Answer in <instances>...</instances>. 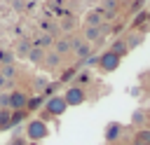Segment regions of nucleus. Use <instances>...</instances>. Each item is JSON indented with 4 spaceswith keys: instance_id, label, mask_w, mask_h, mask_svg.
Segmentation results:
<instances>
[{
    "instance_id": "1",
    "label": "nucleus",
    "mask_w": 150,
    "mask_h": 145,
    "mask_svg": "<svg viewBox=\"0 0 150 145\" xmlns=\"http://www.w3.org/2000/svg\"><path fill=\"white\" fill-rule=\"evenodd\" d=\"M23 129H26V140H42L49 136V126L42 119H30Z\"/></svg>"
},
{
    "instance_id": "20",
    "label": "nucleus",
    "mask_w": 150,
    "mask_h": 145,
    "mask_svg": "<svg viewBox=\"0 0 150 145\" xmlns=\"http://www.w3.org/2000/svg\"><path fill=\"white\" fill-rule=\"evenodd\" d=\"M75 26H77V19H75L73 14H66V16L61 19V30H68V33H70Z\"/></svg>"
},
{
    "instance_id": "10",
    "label": "nucleus",
    "mask_w": 150,
    "mask_h": 145,
    "mask_svg": "<svg viewBox=\"0 0 150 145\" xmlns=\"http://www.w3.org/2000/svg\"><path fill=\"white\" fill-rule=\"evenodd\" d=\"M30 49H33V42L23 37V40H19V42H16V47H14L12 51H14V56H16V58H28Z\"/></svg>"
},
{
    "instance_id": "27",
    "label": "nucleus",
    "mask_w": 150,
    "mask_h": 145,
    "mask_svg": "<svg viewBox=\"0 0 150 145\" xmlns=\"http://www.w3.org/2000/svg\"><path fill=\"white\" fill-rule=\"evenodd\" d=\"M89 80H91V75H89V70H84V72H77V75H75V82H77L75 87H82V84H87Z\"/></svg>"
},
{
    "instance_id": "18",
    "label": "nucleus",
    "mask_w": 150,
    "mask_h": 145,
    "mask_svg": "<svg viewBox=\"0 0 150 145\" xmlns=\"http://www.w3.org/2000/svg\"><path fill=\"white\" fill-rule=\"evenodd\" d=\"M45 105V98L42 96H30L28 98V105H26V112H35V110H40Z\"/></svg>"
},
{
    "instance_id": "32",
    "label": "nucleus",
    "mask_w": 150,
    "mask_h": 145,
    "mask_svg": "<svg viewBox=\"0 0 150 145\" xmlns=\"http://www.w3.org/2000/svg\"><path fill=\"white\" fill-rule=\"evenodd\" d=\"M54 91H56V84H49V87L45 89V94H42V96H49V98H52V96H54Z\"/></svg>"
},
{
    "instance_id": "15",
    "label": "nucleus",
    "mask_w": 150,
    "mask_h": 145,
    "mask_svg": "<svg viewBox=\"0 0 150 145\" xmlns=\"http://www.w3.org/2000/svg\"><path fill=\"white\" fill-rule=\"evenodd\" d=\"M134 145H150V129H138L134 136Z\"/></svg>"
},
{
    "instance_id": "11",
    "label": "nucleus",
    "mask_w": 150,
    "mask_h": 145,
    "mask_svg": "<svg viewBox=\"0 0 150 145\" xmlns=\"http://www.w3.org/2000/svg\"><path fill=\"white\" fill-rule=\"evenodd\" d=\"M103 23V12L101 9H91L84 14V26H101Z\"/></svg>"
},
{
    "instance_id": "9",
    "label": "nucleus",
    "mask_w": 150,
    "mask_h": 145,
    "mask_svg": "<svg viewBox=\"0 0 150 145\" xmlns=\"http://www.w3.org/2000/svg\"><path fill=\"white\" fill-rule=\"evenodd\" d=\"M122 136V124L120 122H108L105 124V131H103V138L108 140V143H112V140H117Z\"/></svg>"
},
{
    "instance_id": "12",
    "label": "nucleus",
    "mask_w": 150,
    "mask_h": 145,
    "mask_svg": "<svg viewBox=\"0 0 150 145\" xmlns=\"http://www.w3.org/2000/svg\"><path fill=\"white\" fill-rule=\"evenodd\" d=\"M54 40H56V37H52V35L42 33V35H40L38 40H33V47H35V49H42V51H45L47 47H54Z\"/></svg>"
},
{
    "instance_id": "29",
    "label": "nucleus",
    "mask_w": 150,
    "mask_h": 145,
    "mask_svg": "<svg viewBox=\"0 0 150 145\" xmlns=\"http://www.w3.org/2000/svg\"><path fill=\"white\" fill-rule=\"evenodd\" d=\"M145 21H148V14L145 12H138L136 19H134V28H141V23H145Z\"/></svg>"
},
{
    "instance_id": "7",
    "label": "nucleus",
    "mask_w": 150,
    "mask_h": 145,
    "mask_svg": "<svg viewBox=\"0 0 150 145\" xmlns=\"http://www.w3.org/2000/svg\"><path fill=\"white\" fill-rule=\"evenodd\" d=\"M73 42H75L73 54H75L80 61H87V58L91 56V44H89V42H84V40H82V35H75V37H73Z\"/></svg>"
},
{
    "instance_id": "21",
    "label": "nucleus",
    "mask_w": 150,
    "mask_h": 145,
    "mask_svg": "<svg viewBox=\"0 0 150 145\" xmlns=\"http://www.w3.org/2000/svg\"><path fill=\"white\" fill-rule=\"evenodd\" d=\"M0 75H2L5 80L14 82V77L19 75V70H16V65H2V68H0Z\"/></svg>"
},
{
    "instance_id": "6",
    "label": "nucleus",
    "mask_w": 150,
    "mask_h": 145,
    "mask_svg": "<svg viewBox=\"0 0 150 145\" xmlns=\"http://www.w3.org/2000/svg\"><path fill=\"white\" fill-rule=\"evenodd\" d=\"M26 105H28V94H26V91H21V89L9 91V110H12V112L26 110Z\"/></svg>"
},
{
    "instance_id": "24",
    "label": "nucleus",
    "mask_w": 150,
    "mask_h": 145,
    "mask_svg": "<svg viewBox=\"0 0 150 145\" xmlns=\"http://www.w3.org/2000/svg\"><path fill=\"white\" fill-rule=\"evenodd\" d=\"M9 119H12V110H0V131L9 129Z\"/></svg>"
},
{
    "instance_id": "17",
    "label": "nucleus",
    "mask_w": 150,
    "mask_h": 145,
    "mask_svg": "<svg viewBox=\"0 0 150 145\" xmlns=\"http://www.w3.org/2000/svg\"><path fill=\"white\" fill-rule=\"evenodd\" d=\"M14 61H16V56H14L12 49H0V68L2 65H14Z\"/></svg>"
},
{
    "instance_id": "4",
    "label": "nucleus",
    "mask_w": 150,
    "mask_h": 145,
    "mask_svg": "<svg viewBox=\"0 0 150 145\" xmlns=\"http://www.w3.org/2000/svg\"><path fill=\"white\" fill-rule=\"evenodd\" d=\"M63 101H66V105L68 108H75V105H82L84 101H87V91L82 89V87H68L66 89V94H63Z\"/></svg>"
},
{
    "instance_id": "23",
    "label": "nucleus",
    "mask_w": 150,
    "mask_h": 145,
    "mask_svg": "<svg viewBox=\"0 0 150 145\" xmlns=\"http://www.w3.org/2000/svg\"><path fill=\"white\" fill-rule=\"evenodd\" d=\"M45 54H47V51H42V49H35V47H33V49H30V54H28V61H30V63H42Z\"/></svg>"
},
{
    "instance_id": "14",
    "label": "nucleus",
    "mask_w": 150,
    "mask_h": 145,
    "mask_svg": "<svg viewBox=\"0 0 150 145\" xmlns=\"http://www.w3.org/2000/svg\"><path fill=\"white\" fill-rule=\"evenodd\" d=\"M47 87H49V80H47L45 75H40V77H35V80H33V91H35L38 96H42Z\"/></svg>"
},
{
    "instance_id": "19",
    "label": "nucleus",
    "mask_w": 150,
    "mask_h": 145,
    "mask_svg": "<svg viewBox=\"0 0 150 145\" xmlns=\"http://www.w3.org/2000/svg\"><path fill=\"white\" fill-rule=\"evenodd\" d=\"M42 63H45L47 68H56V65L61 63V56H59L56 51H49V54H45V58H42Z\"/></svg>"
},
{
    "instance_id": "5",
    "label": "nucleus",
    "mask_w": 150,
    "mask_h": 145,
    "mask_svg": "<svg viewBox=\"0 0 150 145\" xmlns=\"http://www.w3.org/2000/svg\"><path fill=\"white\" fill-rule=\"evenodd\" d=\"M120 63H122V58H120L117 54H112L110 49L98 56V68H101L103 72H115V70L120 68Z\"/></svg>"
},
{
    "instance_id": "8",
    "label": "nucleus",
    "mask_w": 150,
    "mask_h": 145,
    "mask_svg": "<svg viewBox=\"0 0 150 145\" xmlns=\"http://www.w3.org/2000/svg\"><path fill=\"white\" fill-rule=\"evenodd\" d=\"M73 47H75V42H73V37H56L54 40V51L59 54V56H63V54H70L73 51Z\"/></svg>"
},
{
    "instance_id": "31",
    "label": "nucleus",
    "mask_w": 150,
    "mask_h": 145,
    "mask_svg": "<svg viewBox=\"0 0 150 145\" xmlns=\"http://www.w3.org/2000/svg\"><path fill=\"white\" fill-rule=\"evenodd\" d=\"M7 145H28V140H26V138H19V136H14V138H12Z\"/></svg>"
},
{
    "instance_id": "34",
    "label": "nucleus",
    "mask_w": 150,
    "mask_h": 145,
    "mask_svg": "<svg viewBox=\"0 0 150 145\" xmlns=\"http://www.w3.org/2000/svg\"><path fill=\"white\" fill-rule=\"evenodd\" d=\"M84 63H87V65H96V63H98V56H94V54H91V56H89Z\"/></svg>"
},
{
    "instance_id": "30",
    "label": "nucleus",
    "mask_w": 150,
    "mask_h": 145,
    "mask_svg": "<svg viewBox=\"0 0 150 145\" xmlns=\"http://www.w3.org/2000/svg\"><path fill=\"white\" fill-rule=\"evenodd\" d=\"M12 87H14V82H9L0 75V91H12Z\"/></svg>"
},
{
    "instance_id": "2",
    "label": "nucleus",
    "mask_w": 150,
    "mask_h": 145,
    "mask_svg": "<svg viewBox=\"0 0 150 145\" xmlns=\"http://www.w3.org/2000/svg\"><path fill=\"white\" fill-rule=\"evenodd\" d=\"M110 33V26L108 23H101V26H84V33H82V40L84 42H101L105 35Z\"/></svg>"
},
{
    "instance_id": "26",
    "label": "nucleus",
    "mask_w": 150,
    "mask_h": 145,
    "mask_svg": "<svg viewBox=\"0 0 150 145\" xmlns=\"http://www.w3.org/2000/svg\"><path fill=\"white\" fill-rule=\"evenodd\" d=\"M75 75H77V70H75V68H68V70H66V72H63V75L59 77V82H61V84H66V82L75 80Z\"/></svg>"
},
{
    "instance_id": "13",
    "label": "nucleus",
    "mask_w": 150,
    "mask_h": 145,
    "mask_svg": "<svg viewBox=\"0 0 150 145\" xmlns=\"http://www.w3.org/2000/svg\"><path fill=\"white\" fill-rule=\"evenodd\" d=\"M124 42H127V49L131 51V49H136L141 42H143V33H138V30H134V33H129L127 37H124Z\"/></svg>"
},
{
    "instance_id": "25",
    "label": "nucleus",
    "mask_w": 150,
    "mask_h": 145,
    "mask_svg": "<svg viewBox=\"0 0 150 145\" xmlns=\"http://www.w3.org/2000/svg\"><path fill=\"white\" fill-rule=\"evenodd\" d=\"M26 115H28L26 110H16V112H12V119H9V126H16L19 122H23V119H26Z\"/></svg>"
},
{
    "instance_id": "28",
    "label": "nucleus",
    "mask_w": 150,
    "mask_h": 145,
    "mask_svg": "<svg viewBox=\"0 0 150 145\" xmlns=\"http://www.w3.org/2000/svg\"><path fill=\"white\" fill-rule=\"evenodd\" d=\"M143 122H145V112H143V110H136V112L131 115V124L138 126V124H143Z\"/></svg>"
},
{
    "instance_id": "35",
    "label": "nucleus",
    "mask_w": 150,
    "mask_h": 145,
    "mask_svg": "<svg viewBox=\"0 0 150 145\" xmlns=\"http://www.w3.org/2000/svg\"><path fill=\"white\" fill-rule=\"evenodd\" d=\"M117 2H122V0H117Z\"/></svg>"
},
{
    "instance_id": "22",
    "label": "nucleus",
    "mask_w": 150,
    "mask_h": 145,
    "mask_svg": "<svg viewBox=\"0 0 150 145\" xmlns=\"http://www.w3.org/2000/svg\"><path fill=\"white\" fill-rule=\"evenodd\" d=\"M42 30H45L47 35H52V37H56V35H59V26H56L54 21H49V19H47V21H42Z\"/></svg>"
},
{
    "instance_id": "3",
    "label": "nucleus",
    "mask_w": 150,
    "mask_h": 145,
    "mask_svg": "<svg viewBox=\"0 0 150 145\" xmlns=\"http://www.w3.org/2000/svg\"><path fill=\"white\" fill-rule=\"evenodd\" d=\"M66 110H68V105H66L63 96H52V98H47L45 105H42V112H47L49 117H59V115H63Z\"/></svg>"
},
{
    "instance_id": "33",
    "label": "nucleus",
    "mask_w": 150,
    "mask_h": 145,
    "mask_svg": "<svg viewBox=\"0 0 150 145\" xmlns=\"http://www.w3.org/2000/svg\"><path fill=\"white\" fill-rule=\"evenodd\" d=\"M143 2H145V0H134V2H131V9H134V12H138V9L143 7Z\"/></svg>"
},
{
    "instance_id": "16",
    "label": "nucleus",
    "mask_w": 150,
    "mask_h": 145,
    "mask_svg": "<svg viewBox=\"0 0 150 145\" xmlns=\"http://www.w3.org/2000/svg\"><path fill=\"white\" fill-rule=\"evenodd\" d=\"M110 51H112V54H117L120 58H122V56H127V54H129V49H127L124 37H122V40H115V42H112V47H110Z\"/></svg>"
}]
</instances>
